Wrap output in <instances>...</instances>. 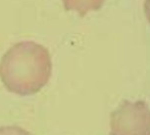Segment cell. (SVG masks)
Here are the masks:
<instances>
[{
  "label": "cell",
  "mask_w": 150,
  "mask_h": 135,
  "mask_svg": "<svg viewBox=\"0 0 150 135\" xmlns=\"http://www.w3.org/2000/svg\"><path fill=\"white\" fill-rule=\"evenodd\" d=\"M109 126V135H150V107L143 100H123L110 114Z\"/></svg>",
  "instance_id": "7a4b0ae2"
},
{
  "label": "cell",
  "mask_w": 150,
  "mask_h": 135,
  "mask_svg": "<svg viewBox=\"0 0 150 135\" xmlns=\"http://www.w3.org/2000/svg\"><path fill=\"white\" fill-rule=\"evenodd\" d=\"M67 11H75L80 16H85L91 11H96L106 0H62Z\"/></svg>",
  "instance_id": "3957f363"
},
{
  "label": "cell",
  "mask_w": 150,
  "mask_h": 135,
  "mask_svg": "<svg viewBox=\"0 0 150 135\" xmlns=\"http://www.w3.org/2000/svg\"><path fill=\"white\" fill-rule=\"evenodd\" d=\"M52 69L48 49L34 41H22L3 55L0 62V78L10 93L32 95L49 83Z\"/></svg>",
  "instance_id": "6da1fadb"
},
{
  "label": "cell",
  "mask_w": 150,
  "mask_h": 135,
  "mask_svg": "<svg viewBox=\"0 0 150 135\" xmlns=\"http://www.w3.org/2000/svg\"><path fill=\"white\" fill-rule=\"evenodd\" d=\"M144 14L150 23V0H145L144 2Z\"/></svg>",
  "instance_id": "5b68a950"
},
{
  "label": "cell",
  "mask_w": 150,
  "mask_h": 135,
  "mask_svg": "<svg viewBox=\"0 0 150 135\" xmlns=\"http://www.w3.org/2000/svg\"><path fill=\"white\" fill-rule=\"evenodd\" d=\"M0 135H32L26 129L16 125H6L0 127Z\"/></svg>",
  "instance_id": "277c9868"
}]
</instances>
